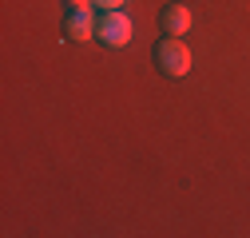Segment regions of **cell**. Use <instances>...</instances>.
I'll list each match as a JSON object with an SVG mask.
<instances>
[{"label":"cell","mask_w":250,"mask_h":238,"mask_svg":"<svg viewBox=\"0 0 250 238\" xmlns=\"http://www.w3.org/2000/svg\"><path fill=\"white\" fill-rule=\"evenodd\" d=\"M163 28H167V36H187L191 32V8L187 4H167L163 8Z\"/></svg>","instance_id":"277c9868"},{"label":"cell","mask_w":250,"mask_h":238,"mask_svg":"<svg viewBox=\"0 0 250 238\" xmlns=\"http://www.w3.org/2000/svg\"><path fill=\"white\" fill-rule=\"evenodd\" d=\"M96 4H100V8H123L127 0H96Z\"/></svg>","instance_id":"8992f818"},{"label":"cell","mask_w":250,"mask_h":238,"mask_svg":"<svg viewBox=\"0 0 250 238\" xmlns=\"http://www.w3.org/2000/svg\"><path fill=\"white\" fill-rule=\"evenodd\" d=\"M159 68L171 76V79H183L191 72V48L183 44V36H171L159 44Z\"/></svg>","instance_id":"7a4b0ae2"},{"label":"cell","mask_w":250,"mask_h":238,"mask_svg":"<svg viewBox=\"0 0 250 238\" xmlns=\"http://www.w3.org/2000/svg\"><path fill=\"white\" fill-rule=\"evenodd\" d=\"M131 32H135V24H131V16L123 12V8H104V12L96 16V36H100L107 48L131 44Z\"/></svg>","instance_id":"6da1fadb"},{"label":"cell","mask_w":250,"mask_h":238,"mask_svg":"<svg viewBox=\"0 0 250 238\" xmlns=\"http://www.w3.org/2000/svg\"><path fill=\"white\" fill-rule=\"evenodd\" d=\"M68 4V12H91V8H100L96 0H64Z\"/></svg>","instance_id":"5b68a950"},{"label":"cell","mask_w":250,"mask_h":238,"mask_svg":"<svg viewBox=\"0 0 250 238\" xmlns=\"http://www.w3.org/2000/svg\"><path fill=\"white\" fill-rule=\"evenodd\" d=\"M64 32H68V40H76V44H87L91 36H96V16H91V12H68Z\"/></svg>","instance_id":"3957f363"}]
</instances>
